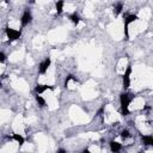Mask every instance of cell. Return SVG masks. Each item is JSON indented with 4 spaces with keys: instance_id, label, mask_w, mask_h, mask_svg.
Masks as SVG:
<instances>
[{
    "instance_id": "1",
    "label": "cell",
    "mask_w": 153,
    "mask_h": 153,
    "mask_svg": "<svg viewBox=\"0 0 153 153\" xmlns=\"http://www.w3.org/2000/svg\"><path fill=\"white\" fill-rule=\"evenodd\" d=\"M134 99V94L128 93V92H123L120 94V108H121V114L123 116L129 115V104L131 103V100Z\"/></svg>"
},
{
    "instance_id": "2",
    "label": "cell",
    "mask_w": 153,
    "mask_h": 153,
    "mask_svg": "<svg viewBox=\"0 0 153 153\" xmlns=\"http://www.w3.org/2000/svg\"><path fill=\"white\" fill-rule=\"evenodd\" d=\"M137 19H139V17L134 13H128L124 16V37H126V41L129 39V25Z\"/></svg>"
},
{
    "instance_id": "3",
    "label": "cell",
    "mask_w": 153,
    "mask_h": 153,
    "mask_svg": "<svg viewBox=\"0 0 153 153\" xmlns=\"http://www.w3.org/2000/svg\"><path fill=\"white\" fill-rule=\"evenodd\" d=\"M5 33H6L7 38H8V42H14V41L19 39L20 36H22V31L20 30H16V29H12L10 26L5 27Z\"/></svg>"
},
{
    "instance_id": "4",
    "label": "cell",
    "mask_w": 153,
    "mask_h": 153,
    "mask_svg": "<svg viewBox=\"0 0 153 153\" xmlns=\"http://www.w3.org/2000/svg\"><path fill=\"white\" fill-rule=\"evenodd\" d=\"M131 72H133V68H131V65L128 63L123 75H122V86L124 90H128L129 86H130V75H131Z\"/></svg>"
},
{
    "instance_id": "5",
    "label": "cell",
    "mask_w": 153,
    "mask_h": 153,
    "mask_svg": "<svg viewBox=\"0 0 153 153\" xmlns=\"http://www.w3.org/2000/svg\"><path fill=\"white\" fill-rule=\"evenodd\" d=\"M32 20V14L30 12V10H25L22 14V18H20V24H22V27L26 26L27 24H30Z\"/></svg>"
},
{
    "instance_id": "6",
    "label": "cell",
    "mask_w": 153,
    "mask_h": 153,
    "mask_svg": "<svg viewBox=\"0 0 153 153\" xmlns=\"http://www.w3.org/2000/svg\"><path fill=\"white\" fill-rule=\"evenodd\" d=\"M50 65H51V60H50V57L44 59V60L39 63L38 73H39V74H45V73H47V71H48V68L50 67Z\"/></svg>"
},
{
    "instance_id": "7",
    "label": "cell",
    "mask_w": 153,
    "mask_h": 153,
    "mask_svg": "<svg viewBox=\"0 0 153 153\" xmlns=\"http://www.w3.org/2000/svg\"><path fill=\"white\" fill-rule=\"evenodd\" d=\"M54 86H51V85H47V84H37L36 86H35V92L37 93V94H41V93H43V92H45L47 90H50V91H54Z\"/></svg>"
},
{
    "instance_id": "8",
    "label": "cell",
    "mask_w": 153,
    "mask_h": 153,
    "mask_svg": "<svg viewBox=\"0 0 153 153\" xmlns=\"http://www.w3.org/2000/svg\"><path fill=\"white\" fill-rule=\"evenodd\" d=\"M109 147H110V151L112 153H118L122 149V145L120 142H117V141H114V140L109 142Z\"/></svg>"
},
{
    "instance_id": "9",
    "label": "cell",
    "mask_w": 153,
    "mask_h": 153,
    "mask_svg": "<svg viewBox=\"0 0 153 153\" xmlns=\"http://www.w3.org/2000/svg\"><path fill=\"white\" fill-rule=\"evenodd\" d=\"M11 139H12V140H14L16 142H18V143H19V146H23V145H24V142H25V139H24L20 134H17V133H13V134H12V136H11Z\"/></svg>"
},
{
    "instance_id": "10",
    "label": "cell",
    "mask_w": 153,
    "mask_h": 153,
    "mask_svg": "<svg viewBox=\"0 0 153 153\" xmlns=\"http://www.w3.org/2000/svg\"><path fill=\"white\" fill-rule=\"evenodd\" d=\"M141 141L146 146H152L153 145V136L152 135H141Z\"/></svg>"
},
{
    "instance_id": "11",
    "label": "cell",
    "mask_w": 153,
    "mask_h": 153,
    "mask_svg": "<svg viewBox=\"0 0 153 153\" xmlns=\"http://www.w3.org/2000/svg\"><path fill=\"white\" fill-rule=\"evenodd\" d=\"M69 19H71V22H72L74 25H78V24L80 23V20H81L80 16H79L76 12H73L72 14H69Z\"/></svg>"
},
{
    "instance_id": "12",
    "label": "cell",
    "mask_w": 153,
    "mask_h": 153,
    "mask_svg": "<svg viewBox=\"0 0 153 153\" xmlns=\"http://www.w3.org/2000/svg\"><path fill=\"white\" fill-rule=\"evenodd\" d=\"M63 5H65V2H63L62 0H59V1L55 2V7H56L57 14H61V13H62V11H63Z\"/></svg>"
},
{
    "instance_id": "13",
    "label": "cell",
    "mask_w": 153,
    "mask_h": 153,
    "mask_svg": "<svg viewBox=\"0 0 153 153\" xmlns=\"http://www.w3.org/2000/svg\"><path fill=\"white\" fill-rule=\"evenodd\" d=\"M122 10H123V4L122 2H117L114 6V13H115V16H118L122 12Z\"/></svg>"
},
{
    "instance_id": "14",
    "label": "cell",
    "mask_w": 153,
    "mask_h": 153,
    "mask_svg": "<svg viewBox=\"0 0 153 153\" xmlns=\"http://www.w3.org/2000/svg\"><path fill=\"white\" fill-rule=\"evenodd\" d=\"M35 99H36L37 104H38L41 108H44V106H45V99H44L42 96H39V94H36V96H35Z\"/></svg>"
},
{
    "instance_id": "15",
    "label": "cell",
    "mask_w": 153,
    "mask_h": 153,
    "mask_svg": "<svg viewBox=\"0 0 153 153\" xmlns=\"http://www.w3.org/2000/svg\"><path fill=\"white\" fill-rule=\"evenodd\" d=\"M73 79H75V76H74L73 74H68V75L66 76V79H65V82H63V86H65V87H67V86H68V82H69L71 80H73Z\"/></svg>"
},
{
    "instance_id": "16",
    "label": "cell",
    "mask_w": 153,
    "mask_h": 153,
    "mask_svg": "<svg viewBox=\"0 0 153 153\" xmlns=\"http://www.w3.org/2000/svg\"><path fill=\"white\" fill-rule=\"evenodd\" d=\"M121 137L122 139H128V137H130V133L127 129H124V130L121 131Z\"/></svg>"
},
{
    "instance_id": "17",
    "label": "cell",
    "mask_w": 153,
    "mask_h": 153,
    "mask_svg": "<svg viewBox=\"0 0 153 153\" xmlns=\"http://www.w3.org/2000/svg\"><path fill=\"white\" fill-rule=\"evenodd\" d=\"M5 62H6V55L5 53L0 51V63H5Z\"/></svg>"
},
{
    "instance_id": "18",
    "label": "cell",
    "mask_w": 153,
    "mask_h": 153,
    "mask_svg": "<svg viewBox=\"0 0 153 153\" xmlns=\"http://www.w3.org/2000/svg\"><path fill=\"white\" fill-rule=\"evenodd\" d=\"M56 153H67V151L63 149V148H59V149L56 151Z\"/></svg>"
},
{
    "instance_id": "19",
    "label": "cell",
    "mask_w": 153,
    "mask_h": 153,
    "mask_svg": "<svg viewBox=\"0 0 153 153\" xmlns=\"http://www.w3.org/2000/svg\"><path fill=\"white\" fill-rule=\"evenodd\" d=\"M81 153H91V151H90V149H87V148H85V149H84Z\"/></svg>"
}]
</instances>
